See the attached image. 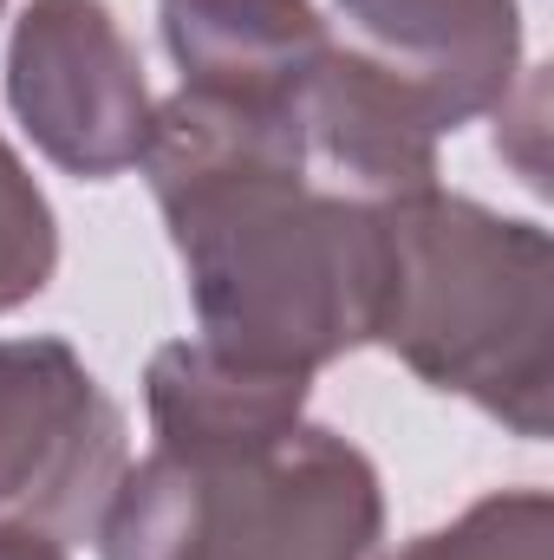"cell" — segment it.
<instances>
[{"label":"cell","instance_id":"cell-1","mask_svg":"<svg viewBox=\"0 0 554 560\" xmlns=\"http://www.w3.org/2000/svg\"><path fill=\"white\" fill-rule=\"evenodd\" d=\"M138 163L183 261L203 346L293 378L372 346L385 209L313 176L293 98L176 85L150 118Z\"/></svg>","mask_w":554,"mask_h":560},{"label":"cell","instance_id":"cell-2","mask_svg":"<svg viewBox=\"0 0 554 560\" xmlns=\"http://www.w3.org/2000/svg\"><path fill=\"white\" fill-rule=\"evenodd\" d=\"M430 392L542 443L554 392V242L542 222L450 196L443 183L385 202L379 332Z\"/></svg>","mask_w":554,"mask_h":560},{"label":"cell","instance_id":"cell-3","mask_svg":"<svg viewBox=\"0 0 554 560\" xmlns=\"http://www.w3.org/2000/svg\"><path fill=\"white\" fill-rule=\"evenodd\" d=\"M379 541L372 456L307 418L242 443H150L99 515L105 560H379Z\"/></svg>","mask_w":554,"mask_h":560},{"label":"cell","instance_id":"cell-4","mask_svg":"<svg viewBox=\"0 0 554 560\" xmlns=\"http://www.w3.org/2000/svg\"><path fill=\"white\" fill-rule=\"evenodd\" d=\"M125 463V411L66 339H0V522L92 541Z\"/></svg>","mask_w":554,"mask_h":560},{"label":"cell","instance_id":"cell-5","mask_svg":"<svg viewBox=\"0 0 554 560\" xmlns=\"http://www.w3.org/2000/svg\"><path fill=\"white\" fill-rule=\"evenodd\" d=\"M7 105L20 131L79 183L125 176L150 143L138 46L105 0H26L7 46Z\"/></svg>","mask_w":554,"mask_h":560},{"label":"cell","instance_id":"cell-6","mask_svg":"<svg viewBox=\"0 0 554 560\" xmlns=\"http://www.w3.org/2000/svg\"><path fill=\"white\" fill-rule=\"evenodd\" d=\"M353 52L392 72L450 138L509 112L522 79V0H333Z\"/></svg>","mask_w":554,"mask_h":560},{"label":"cell","instance_id":"cell-7","mask_svg":"<svg viewBox=\"0 0 554 560\" xmlns=\"http://www.w3.org/2000/svg\"><path fill=\"white\" fill-rule=\"evenodd\" d=\"M163 46L189 92L293 98L333 52L313 0H157Z\"/></svg>","mask_w":554,"mask_h":560},{"label":"cell","instance_id":"cell-8","mask_svg":"<svg viewBox=\"0 0 554 560\" xmlns=\"http://www.w3.org/2000/svg\"><path fill=\"white\" fill-rule=\"evenodd\" d=\"M307 392L313 378L293 372H262L242 365L203 339H176L150 352L143 372V411L157 443H242V436H268L307 418Z\"/></svg>","mask_w":554,"mask_h":560},{"label":"cell","instance_id":"cell-9","mask_svg":"<svg viewBox=\"0 0 554 560\" xmlns=\"http://www.w3.org/2000/svg\"><path fill=\"white\" fill-rule=\"evenodd\" d=\"M392 560H554V495L549 489H496L470 502L457 522L417 535Z\"/></svg>","mask_w":554,"mask_h":560},{"label":"cell","instance_id":"cell-10","mask_svg":"<svg viewBox=\"0 0 554 560\" xmlns=\"http://www.w3.org/2000/svg\"><path fill=\"white\" fill-rule=\"evenodd\" d=\"M59 268V222L20 150L0 138V319L46 293Z\"/></svg>","mask_w":554,"mask_h":560},{"label":"cell","instance_id":"cell-11","mask_svg":"<svg viewBox=\"0 0 554 560\" xmlns=\"http://www.w3.org/2000/svg\"><path fill=\"white\" fill-rule=\"evenodd\" d=\"M0 560H72V555H66V541H53V535H39V528L0 522Z\"/></svg>","mask_w":554,"mask_h":560},{"label":"cell","instance_id":"cell-12","mask_svg":"<svg viewBox=\"0 0 554 560\" xmlns=\"http://www.w3.org/2000/svg\"><path fill=\"white\" fill-rule=\"evenodd\" d=\"M0 7H7V0H0Z\"/></svg>","mask_w":554,"mask_h":560}]
</instances>
